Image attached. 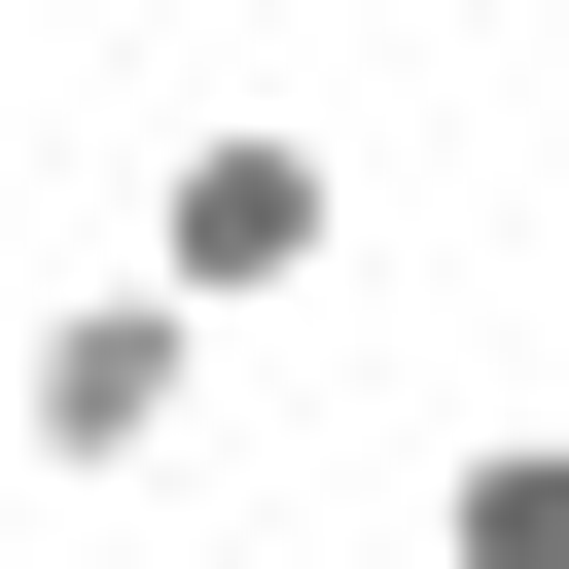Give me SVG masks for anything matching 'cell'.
Returning <instances> with one entry per match:
<instances>
[{
  "label": "cell",
  "instance_id": "1",
  "mask_svg": "<svg viewBox=\"0 0 569 569\" xmlns=\"http://www.w3.org/2000/svg\"><path fill=\"white\" fill-rule=\"evenodd\" d=\"M320 249H356V142H320V107H178V178H142V284L249 356V320H320Z\"/></svg>",
  "mask_w": 569,
  "mask_h": 569
},
{
  "label": "cell",
  "instance_id": "2",
  "mask_svg": "<svg viewBox=\"0 0 569 569\" xmlns=\"http://www.w3.org/2000/svg\"><path fill=\"white\" fill-rule=\"evenodd\" d=\"M178 427H213V320H178V284H36V320H0V462H36V498H142Z\"/></svg>",
  "mask_w": 569,
  "mask_h": 569
},
{
  "label": "cell",
  "instance_id": "3",
  "mask_svg": "<svg viewBox=\"0 0 569 569\" xmlns=\"http://www.w3.org/2000/svg\"><path fill=\"white\" fill-rule=\"evenodd\" d=\"M427 569H569V427H462L427 462Z\"/></svg>",
  "mask_w": 569,
  "mask_h": 569
},
{
  "label": "cell",
  "instance_id": "4",
  "mask_svg": "<svg viewBox=\"0 0 569 569\" xmlns=\"http://www.w3.org/2000/svg\"><path fill=\"white\" fill-rule=\"evenodd\" d=\"M533 36H569V0H533Z\"/></svg>",
  "mask_w": 569,
  "mask_h": 569
}]
</instances>
